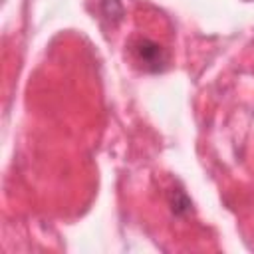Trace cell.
Wrapping results in <instances>:
<instances>
[{
  "label": "cell",
  "instance_id": "1",
  "mask_svg": "<svg viewBox=\"0 0 254 254\" xmlns=\"http://www.w3.org/2000/svg\"><path fill=\"white\" fill-rule=\"evenodd\" d=\"M133 52H135L137 64H141L147 71H161L167 65V52L153 40H147V38L139 40L133 46Z\"/></svg>",
  "mask_w": 254,
  "mask_h": 254
},
{
  "label": "cell",
  "instance_id": "2",
  "mask_svg": "<svg viewBox=\"0 0 254 254\" xmlns=\"http://www.w3.org/2000/svg\"><path fill=\"white\" fill-rule=\"evenodd\" d=\"M171 208L175 214H187L190 210V200L183 190H173L171 192Z\"/></svg>",
  "mask_w": 254,
  "mask_h": 254
},
{
  "label": "cell",
  "instance_id": "3",
  "mask_svg": "<svg viewBox=\"0 0 254 254\" xmlns=\"http://www.w3.org/2000/svg\"><path fill=\"white\" fill-rule=\"evenodd\" d=\"M103 14H105V16H109V18L119 20V18L123 16L121 2H119V0H103Z\"/></svg>",
  "mask_w": 254,
  "mask_h": 254
}]
</instances>
